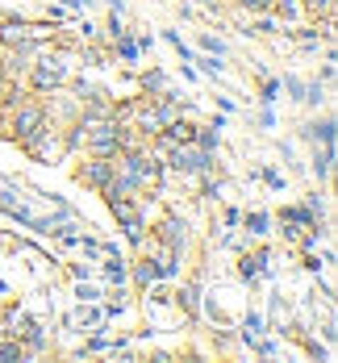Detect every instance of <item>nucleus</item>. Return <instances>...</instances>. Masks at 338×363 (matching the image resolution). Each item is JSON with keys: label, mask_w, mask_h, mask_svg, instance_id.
<instances>
[{"label": "nucleus", "mask_w": 338, "mask_h": 363, "mask_svg": "<svg viewBox=\"0 0 338 363\" xmlns=\"http://www.w3.org/2000/svg\"><path fill=\"white\" fill-rule=\"evenodd\" d=\"M72 79V63H67V50H46V46H38L34 63H30V72H26V88L34 92V96H46V92H59L63 84Z\"/></svg>", "instance_id": "f257e3e1"}, {"label": "nucleus", "mask_w": 338, "mask_h": 363, "mask_svg": "<svg viewBox=\"0 0 338 363\" xmlns=\"http://www.w3.org/2000/svg\"><path fill=\"white\" fill-rule=\"evenodd\" d=\"M46 125V109H42V96H30V101H21L17 109L0 113V130H4V138L17 146H26L34 138L38 130Z\"/></svg>", "instance_id": "f03ea898"}, {"label": "nucleus", "mask_w": 338, "mask_h": 363, "mask_svg": "<svg viewBox=\"0 0 338 363\" xmlns=\"http://www.w3.org/2000/svg\"><path fill=\"white\" fill-rule=\"evenodd\" d=\"M21 150H26L34 163H46V167H50V163H59V159H67V155H63V134H59V125H55V121H46V125H42V130H38Z\"/></svg>", "instance_id": "7ed1b4c3"}, {"label": "nucleus", "mask_w": 338, "mask_h": 363, "mask_svg": "<svg viewBox=\"0 0 338 363\" xmlns=\"http://www.w3.org/2000/svg\"><path fill=\"white\" fill-rule=\"evenodd\" d=\"M154 242H159V247H167V251H176V255H188V242H192L188 218H180V213H167V218L154 225Z\"/></svg>", "instance_id": "20e7f679"}, {"label": "nucleus", "mask_w": 338, "mask_h": 363, "mask_svg": "<svg viewBox=\"0 0 338 363\" xmlns=\"http://www.w3.org/2000/svg\"><path fill=\"white\" fill-rule=\"evenodd\" d=\"M171 309H180V313H184L188 326H201V318H205V296H201V284H196V280H180L176 292H171Z\"/></svg>", "instance_id": "39448f33"}, {"label": "nucleus", "mask_w": 338, "mask_h": 363, "mask_svg": "<svg viewBox=\"0 0 338 363\" xmlns=\"http://www.w3.org/2000/svg\"><path fill=\"white\" fill-rule=\"evenodd\" d=\"M38 55V42H21V46H4L0 50V72L9 75V79H26L30 72V63H34Z\"/></svg>", "instance_id": "423d86ee"}, {"label": "nucleus", "mask_w": 338, "mask_h": 363, "mask_svg": "<svg viewBox=\"0 0 338 363\" xmlns=\"http://www.w3.org/2000/svg\"><path fill=\"white\" fill-rule=\"evenodd\" d=\"M109 180H113V159H96V155H88V159L75 167V184H84V188H92V192H101Z\"/></svg>", "instance_id": "0eeeda50"}, {"label": "nucleus", "mask_w": 338, "mask_h": 363, "mask_svg": "<svg viewBox=\"0 0 338 363\" xmlns=\"http://www.w3.org/2000/svg\"><path fill=\"white\" fill-rule=\"evenodd\" d=\"M263 276H271V247H259V251H242L238 255V280L255 284Z\"/></svg>", "instance_id": "6e6552de"}, {"label": "nucleus", "mask_w": 338, "mask_h": 363, "mask_svg": "<svg viewBox=\"0 0 338 363\" xmlns=\"http://www.w3.org/2000/svg\"><path fill=\"white\" fill-rule=\"evenodd\" d=\"M21 42H30V17L4 13V17H0V50H4V46H21Z\"/></svg>", "instance_id": "1a4fd4ad"}, {"label": "nucleus", "mask_w": 338, "mask_h": 363, "mask_svg": "<svg viewBox=\"0 0 338 363\" xmlns=\"http://www.w3.org/2000/svg\"><path fill=\"white\" fill-rule=\"evenodd\" d=\"M338 138V125H334V117L326 113L322 121H309V125H300V143H309V146H334Z\"/></svg>", "instance_id": "9d476101"}, {"label": "nucleus", "mask_w": 338, "mask_h": 363, "mask_svg": "<svg viewBox=\"0 0 338 363\" xmlns=\"http://www.w3.org/2000/svg\"><path fill=\"white\" fill-rule=\"evenodd\" d=\"M163 276H159V259L154 255H142V259H134L130 263V284L142 292V289H150V284H159Z\"/></svg>", "instance_id": "9b49d317"}, {"label": "nucleus", "mask_w": 338, "mask_h": 363, "mask_svg": "<svg viewBox=\"0 0 338 363\" xmlns=\"http://www.w3.org/2000/svg\"><path fill=\"white\" fill-rule=\"evenodd\" d=\"M238 230H242L251 242H263V238L271 234V213H267V209H247L242 221H238Z\"/></svg>", "instance_id": "f8f14e48"}, {"label": "nucleus", "mask_w": 338, "mask_h": 363, "mask_svg": "<svg viewBox=\"0 0 338 363\" xmlns=\"http://www.w3.org/2000/svg\"><path fill=\"white\" fill-rule=\"evenodd\" d=\"M101 276L109 280L113 289H117V284H130V259H125V255H105Z\"/></svg>", "instance_id": "ddd939ff"}, {"label": "nucleus", "mask_w": 338, "mask_h": 363, "mask_svg": "<svg viewBox=\"0 0 338 363\" xmlns=\"http://www.w3.org/2000/svg\"><path fill=\"white\" fill-rule=\"evenodd\" d=\"M113 55H117V59H121L125 67H134V63L142 59V50H138V42H134V34H130V30L113 38Z\"/></svg>", "instance_id": "4468645a"}, {"label": "nucleus", "mask_w": 338, "mask_h": 363, "mask_svg": "<svg viewBox=\"0 0 338 363\" xmlns=\"http://www.w3.org/2000/svg\"><path fill=\"white\" fill-rule=\"evenodd\" d=\"M117 230H121V238L134 247V251H142V242H147V218H130V221H117Z\"/></svg>", "instance_id": "2eb2a0df"}, {"label": "nucleus", "mask_w": 338, "mask_h": 363, "mask_svg": "<svg viewBox=\"0 0 338 363\" xmlns=\"http://www.w3.org/2000/svg\"><path fill=\"white\" fill-rule=\"evenodd\" d=\"M305 17L309 21H322V26H334V0H300Z\"/></svg>", "instance_id": "dca6fc26"}, {"label": "nucleus", "mask_w": 338, "mask_h": 363, "mask_svg": "<svg viewBox=\"0 0 338 363\" xmlns=\"http://www.w3.org/2000/svg\"><path fill=\"white\" fill-rule=\"evenodd\" d=\"M75 55H79L88 67H109V50H105V46H96V42H79V46H75Z\"/></svg>", "instance_id": "f3484780"}, {"label": "nucleus", "mask_w": 338, "mask_h": 363, "mask_svg": "<svg viewBox=\"0 0 338 363\" xmlns=\"http://www.w3.org/2000/svg\"><path fill=\"white\" fill-rule=\"evenodd\" d=\"M313 172H317L322 184L330 180V172H334V146H313Z\"/></svg>", "instance_id": "a211bd4d"}, {"label": "nucleus", "mask_w": 338, "mask_h": 363, "mask_svg": "<svg viewBox=\"0 0 338 363\" xmlns=\"http://www.w3.org/2000/svg\"><path fill=\"white\" fill-rule=\"evenodd\" d=\"M138 88H142V96H159V92L167 88V75L159 72V67H150V72L138 75Z\"/></svg>", "instance_id": "6ab92c4d"}, {"label": "nucleus", "mask_w": 338, "mask_h": 363, "mask_svg": "<svg viewBox=\"0 0 338 363\" xmlns=\"http://www.w3.org/2000/svg\"><path fill=\"white\" fill-rule=\"evenodd\" d=\"M192 63H196V72H201V75H209V79H218V75L225 72V63L218 59V55H196Z\"/></svg>", "instance_id": "aec40b11"}, {"label": "nucleus", "mask_w": 338, "mask_h": 363, "mask_svg": "<svg viewBox=\"0 0 338 363\" xmlns=\"http://www.w3.org/2000/svg\"><path fill=\"white\" fill-rule=\"evenodd\" d=\"M326 101H330V96H326V84H322V79L305 84V96H300V105H313V109H317V105H326Z\"/></svg>", "instance_id": "412c9836"}, {"label": "nucleus", "mask_w": 338, "mask_h": 363, "mask_svg": "<svg viewBox=\"0 0 338 363\" xmlns=\"http://www.w3.org/2000/svg\"><path fill=\"white\" fill-rule=\"evenodd\" d=\"M259 101L267 105V109H271V105L280 101V79H276V75H263V84H259Z\"/></svg>", "instance_id": "4be33fe9"}, {"label": "nucleus", "mask_w": 338, "mask_h": 363, "mask_svg": "<svg viewBox=\"0 0 338 363\" xmlns=\"http://www.w3.org/2000/svg\"><path fill=\"white\" fill-rule=\"evenodd\" d=\"M201 50H205V55H218V59H225V55H230V46H225L218 34H201Z\"/></svg>", "instance_id": "5701e85b"}, {"label": "nucleus", "mask_w": 338, "mask_h": 363, "mask_svg": "<svg viewBox=\"0 0 338 363\" xmlns=\"http://www.w3.org/2000/svg\"><path fill=\"white\" fill-rule=\"evenodd\" d=\"M251 176H255V180H263L271 192H284V176H280L276 167H259V172H251Z\"/></svg>", "instance_id": "b1692460"}, {"label": "nucleus", "mask_w": 338, "mask_h": 363, "mask_svg": "<svg viewBox=\"0 0 338 363\" xmlns=\"http://www.w3.org/2000/svg\"><path fill=\"white\" fill-rule=\"evenodd\" d=\"M280 92H288V101H297V105H300V96H305V79L284 75V79H280Z\"/></svg>", "instance_id": "393cba45"}, {"label": "nucleus", "mask_w": 338, "mask_h": 363, "mask_svg": "<svg viewBox=\"0 0 338 363\" xmlns=\"http://www.w3.org/2000/svg\"><path fill=\"white\" fill-rule=\"evenodd\" d=\"M234 4H238L247 17H255V13H271V4H276V0H234Z\"/></svg>", "instance_id": "a878e982"}, {"label": "nucleus", "mask_w": 338, "mask_h": 363, "mask_svg": "<svg viewBox=\"0 0 338 363\" xmlns=\"http://www.w3.org/2000/svg\"><path fill=\"white\" fill-rule=\"evenodd\" d=\"M300 342H305V351H309V355H313L317 363H326V359H330V347H322L317 338H305V334H300Z\"/></svg>", "instance_id": "bb28decb"}, {"label": "nucleus", "mask_w": 338, "mask_h": 363, "mask_svg": "<svg viewBox=\"0 0 338 363\" xmlns=\"http://www.w3.org/2000/svg\"><path fill=\"white\" fill-rule=\"evenodd\" d=\"M46 21H55V26H63V21H72V9H63V4H46Z\"/></svg>", "instance_id": "cd10ccee"}, {"label": "nucleus", "mask_w": 338, "mask_h": 363, "mask_svg": "<svg viewBox=\"0 0 338 363\" xmlns=\"http://www.w3.org/2000/svg\"><path fill=\"white\" fill-rule=\"evenodd\" d=\"M75 296H79V301H101L105 292L96 289V284H88V280H75Z\"/></svg>", "instance_id": "c85d7f7f"}, {"label": "nucleus", "mask_w": 338, "mask_h": 363, "mask_svg": "<svg viewBox=\"0 0 338 363\" xmlns=\"http://www.w3.org/2000/svg\"><path fill=\"white\" fill-rule=\"evenodd\" d=\"M300 205H305V209H313V213H317V221H326V196H317V192H309V196H305Z\"/></svg>", "instance_id": "c756f323"}, {"label": "nucleus", "mask_w": 338, "mask_h": 363, "mask_svg": "<svg viewBox=\"0 0 338 363\" xmlns=\"http://www.w3.org/2000/svg\"><path fill=\"white\" fill-rule=\"evenodd\" d=\"M79 251H84V259H101V242L96 238H88V234H79V242H75Z\"/></svg>", "instance_id": "7c9ffc66"}, {"label": "nucleus", "mask_w": 338, "mask_h": 363, "mask_svg": "<svg viewBox=\"0 0 338 363\" xmlns=\"http://www.w3.org/2000/svg\"><path fill=\"white\" fill-rule=\"evenodd\" d=\"M75 42H96V26L84 17V21H75Z\"/></svg>", "instance_id": "2f4dec72"}, {"label": "nucleus", "mask_w": 338, "mask_h": 363, "mask_svg": "<svg viewBox=\"0 0 338 363\" xmlns=\"http://www.w3.org/2000/svg\"><path fill=\"white\" fill-rule=\"evenodd\" d=\"M238 221H242V209H222V230H238Z\"/></svg>", "instance_id": "473e14b6"}, {"label": "nucleus", "mask_w": 338, "mask_h": 363, "mask_svg": "<svg viewBox=\"0 0 338 363\" xmlns=\"http://www.w3.org/2000/svg\"><path fill=\"white\" fill-rule=\"evenodd\" d=\"M234 342H238V338H234L230 330H213V347H218V351H230Z\"/></svg>", "instance_id": "72a5a7b5"}, {"label": "nucleus", "mask_w": 338, "mask_h": 363, "mask_svg": "<svg viewBox=\"0 0 338 363\" xmlns=\"http://www.w3.org/2000/svg\"><path fill=\"white\" fill-rule=\"evenodd\" d=\"M92 276H96L92 263H72V280H92Z\"/></svg>", "instance_id": "f704fd0d"}, {"label": "nucleus", "mask_w": 338, "mask_h": 363, "mask_svg": "<svg viewBox=\"0 0 338 363\" xmlns=\"http://www.w3.org/2000/svg\"><path fill=\"white\" fill-rule=\"evenodd\" d=\"M105 34H109V42L117 34H125V26H121V13H109V26H105Z\"/></svg>", "instance_id": "c9c22d12"}, {"label": "nucleus", "mask_w": 338, "mask_h": 363, "mask_svg": "<svg viewBox=\"0 0 338 363\" xmlns=\"http://www.w3.org/2000/svg\"><path fill=\"white\" fill-rule=\"evenodd\" d=\"M259 125H263V130H276V113L263 109V113H259Z\"/></svg>", "instance_id": "e433bc0d"}, {"label": "nucleus", "mask_w": 338, "mask_h": 363, "mask_svg": "<svg viewBox=\"0 0 338 363\" xmlns=\"http://www.w3.org/2000/svg\"><path fill=\"white\" fill-rule=\"evenodd\" d=\"M109 4V13H125V0H105Z\"/></svg>", "instance_id": "4c0bfd02"}, {"label": "nucleus", "mask_w": 338, "mask_h": 363, "mask_svg": "<svg viewBox=\"0 0 338 363\" xmlns=\"http://www.w3.org/2000/svg\"><path fill=\"white\" fill-rule=\"evenodd\" d=\"M0 301H13V289H9L4 280H0Z\"/></svg>", "instance_id": "58836bf2"}, {"label": "nucleus", "mask_w": 338, "mask_h": 363, "mask_svg": "<svg viewBox=\"0 0 338 363\" xmlns=\"http://www.w3.org/2000/svg\"><path fill=\"white\" fill-rule=\"evenodd\" d=\"M192 4H213V0H192Z\"/></svg>", "instance_id": "ea45409f"}, {"label": "nucleus", "mask_w": 338, "mask_h": 363, "mask_svg": "<svg viewBox=\"0 0 338 363\" xmlns=\"http://www.w3.org/2000/svg\"><path fill=\"white\" fill-rule=\"evenodd\" d=\"M0 17H4V13H0Z\"/></svg>", "instance_id": "a19ab883"}]
</instances>
